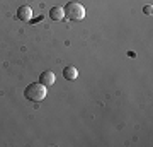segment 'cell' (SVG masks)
I'll return each mask as SVG.
<instances>
[{
  "instance_id": "1",
  "label": "cell",
  "mask_w": 153,
  "mask_h": 147,
  "mask_svg": "<svg viewBox=\"0 0 153 147\" xmlns=\"http://www.w3.org/2000/svg\"><path fill=\"white\" fill-rule=\"evenodd\" d=\"M24 96H26L29 101H34V103L43 101V99L48 96V87L43 86L41 82H33V84H29V86L24 89Z\"/></svg>"
},
{
  "instance_id": "2",
  "label": "cell",
  "mask_w": 153,
  "mask_h": 147,
  "mask_svg": "<svg viewBox=\"0 0 153 147\" xmlns=\"http://www.w3.org/2000/svg\"><path fill=\"white\" fill-rule=\"evenodd\" d=\"M63 11H65V17L71 21H82L85 17V7L80 2H68Z\"/></svg>"
},
{
  "instance_id": "3",
  "label": "cell",
  "mask_w": 153,
  "mask_h": 147,
  "mask_svg": "<svg viewBox=\"0 0 153 147\" xmlns=\"http://www.w3.org/2000/svg\"><path fill=\"white\" fill-rule=\"evenodd\" d=\"M16 16H17V19H19V21L27 22V21H31V19H33V11H31V7L22 5V7H19V9H17Z\"/></svg>"
},
{
  "instance_id": "4",
  "label": "cell",
  "mask_w": 153,
  "mask_h": 147,
  "mask_svg": "<svg viewBox=\"0 0 153 147\" xmlns=\"http://www.w3.org/2000/svg\"><path fill=\"white\" fill-rule=\"evenodd\" d=\"M39 82H41L43 86L49 87L56 82V75L51 70H44V72H41V75H39Z\"/></svg>"
},
{
  "instance_id": "5",
  "label": "cell",
  "mask_w": 153,
  "mask_h": 147,
  "mask_svg": "<svg viewBox=\"0 0 153 147\" xmlns=\"http://www.w3.org/2000/svg\"><path fill=\"white\" fill-rule=\"evenodd\" d=\"M49 17H51L53 21H61V19H65V11H63V7H60V5L53 7V9L49 11Z\"/></svg>"
},
{
  "instance_id": "6",
  "label": "cell",
  "mask_w": 153,
  "mask_h": 147,
  "mask_svg": "<svg viewBox=\"0 0 153 147\" xmlns=\"http://www.w3.org/2000/svg\"><path fill=\"white\" fill-rule=\"evenodd\" d=\"M63 77H65L66 81H75L76 77H78V70L73 65H68L63 69Z\"/></svg>"
},
{
  "instance_id": "7",
  "label": "cell",
  "mask_w": 153,
  "mask_h": 147,
  "mask_svg": "<svg viewBox=\"0 0 153 147\" xmlns=\"http://www.w3.org/2000/svg\"><path fill=\"white\" fill-rule=\"evenodd\" d=\"M143 12H145L146 16H152V12H153V7H152V5H145V7H143Z\"/></svg>"
}]
</instances>
